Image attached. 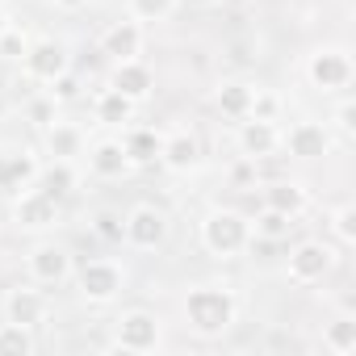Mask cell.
<instances>
[{"label": "cell", "mask_w": 356, "mask_h": 356, "mask_svg": "<svg viewBox=\"0 0 356 356\" xmlns=\"http://www.w3.org/2000/svg\"><path fill=\"white\" fill-rule=\"evenodd\" d=\"M9 30V17H5V9H0V34H5Z\"/></svg>", "instance_id": "37"}, {"label": "cell", "mask_w": 356, "mask_h": 356, "mask_svg": "<svg viewBox=\"0 0 356 356\" xmlns=\"http://www.w3.org/2000/svg\"><path fill=\"white\" fill-rule=\"evenodd\" d=\"M264 206L277 210V214H285V218H298L306 210V189H298V185H273L264 193Z\"/></svg>", "instance_id": "21"}, {"label": "cell", "mask_w": 356, "mask_h": 356, "mask_svg": "<svg viewBox=\"0 0 356 356\" xmlns=\"http://www.w3.org/2000/svg\"><path fill=\"white\" fill-rule=\"evenodd\" d=\"M151 67H143L138 59H126V63H118V72H113V88L122 92V97H130V101H143L147 92H151Z\"/></svg>", "instance_id": "14"}, {"label": "cell", "mask_w": 356, "mask_h": 356, "mask_svg": "<svg viewBox=\"0 0 356 356\" xmlns=\"http://www.w3.org/2000/svg\"><path fill=\"white\" fill-rule=\"evenodd\" d=\"M327 343H331L335 352H352V348H356V323H352V318H339V323H331V331H327Z\"/></svg>", "instance_id": "27"}, {"label": "cell", "mask_w": 356, "mask_h": 356, "mask_svg": "<svg viewBox=\"0 0 356 356\" xmlns=\"http://www.w3.org/2000/svg\"><path fill=\"white\" fill-rule=\"evenodd\" d=\"M310 80L323 88V92H335V88H348L352 80V59L343 51H318L310 59Z\"/></svg>", "instance_id": "7"}, {"label": "cell", "mask_w": 356, "mask_h": 356, "mask_svg": "<svg viewBox=\"0 0 356 356\" xmlns=\"http://www.w3.org/2000/svg\"><path fill=\"white\" fill-rule=\"evenodd\" d=\"M126 168H130V155H126L122 143H101V147L92 151V172L105 176V181H118V176H126Z\"/></svg>", "instance_id": "18"}, {"label": "cell", "mask_w": 356, "mask_h": 356, "mask_svg": "<svg viewBox=\"0 0 356 356\" xmlns=\"http://www.w3.org/2000/svg\"><path fill=\"white\" fill-rule=\"evenodd\" d=\"M80 289L88 302H109L122 289V268L113 260H84L80 264Z\"/></svg>", "instance_id": "4"}, {"label": "cell", "mask_w": 356, "mask_h": 356, "mask_svg": "<svg viewBox=\"0 0 356 356\" xmlns=\"http://www.w3.org/2000/svg\"><path fill=\"white\" fill-rule=\"evenodd\" d=\"M17 222L22 227H30V231H42V227H55L59 222V202L55 197H47L42 189H30V193H22V202H17Z\"/></svg>", "instance_id": "8"}, {"label": "cell", "mask_w": 356, "mask_h": 356, "mask_svg": "<svg viewBox=\"0 0 356 356\" xmlns=\"http://www.w3.org/2000/svg\"><path fill=\"white\" fill-rule=\"evenodd\" d=\"M38 181L34 155H5V189H30Z\"/></svg>", "instance_id": "22"}, {"label": "cell", "mask_w": 356, "mask_h": 356, "mask_svg": "<svg viewBox=\"0 0 356 356\" xmlns=\"http://www.w3.org/2000/svg\"><path fill=\"white\" fill-rule=\"evenodd\" d=\"M38 189H42L47 197L63 202V197L76 189V172H72V163H67V159H55L51 168H42V172H38Z\"/></svg>", "instance_id": "17"}, {"label": "cell", "mask_w": 356, "mask_h": 356, "mask_svg": "<svg viewBox=\"0 0 356 356\" xmlns=\"http://www.w3.org/2000/svg\"><path fill=\"white\" fill-rule=\"evenodd\" d=\"M0 55L22 59V55H26V38H22L17 30H5V34H0Z\"/></svg>", "instance_id": "32"}, {"label": "cell", "mask_w": 356, "mask_h": 356, "mask_svg": "<svg viewBox=\"0 0 356 356\" xmlns=\"http://www.w3.org/2000/svg\"><path fill=\"white\" fill-rule=\"evenodd\" d=\"M130 109H134V101H130V97H122L118 88L101 92V101H97V118H101V122H109V126L130 122Z\"/></svg>", "instance_id": "25"}, {"label": "cell", "mask_w": 356, "mask_h": 356, "mask_svg": "<svg viewBox=\"0 0 356 356\" xmlns=\"http://www.w3.org/2000/svg\"><path fill=\"white\" fill-rule=\"evenodd\" d=\"M202 243L214 252V256H235L248 248V222L231 210H218L202 222Z\"/></svg>", "instance_id": "2"}, {"label": "cell", "mask_w": 356, "mask_h": 356, "mask_svg": "<svg viewBox=\"0 0 356 356\" xmlns=\"http://www.w3.org/2000/svg\"><path fill=\"white\" fill-rule=\"evenodd\" d=\"M0 189H5V155H0Z\"/></svg>", "instance_id": "38"}, {"label": "cell", "mask_w": 356, "mask_h": 356, "mask_svg": "<svg viewBox=\"0 0 356 356\" xmlns=\"http://www.w3.org/2000/svg\"><path fill=\"white\" fill-rule=\"evenodd\" d=\"M252 92H256V88H248V84H222V88H218V109H222L227 118H248Z\"/></svg>", "instance_id": "24"}, {"label": "cell", "mask_w": 356, "mask_h": 356, "mask_svg": "<svg viewBox=\"0 0 356 356\" xmlns=\"http://www.w3.org/2000/svg\"><path fill=\"white\" fill-rule=\"evenodd\" d=\"M277 97L273 92H252V109H248V118H256V122H277Z\"/></svg>", "instance_id": "29"}, {"label": "cell", "mask_w": 356, "mask_h": 356, "mask_svg": "<svg viewBox=\"0 0 356 356\" xmlns=\"http://www.w3.org/2000/svg\"><path fill=\"white\" fill-rule=\"evenodd\" d=\"M26 72L34 76V80H55V76H63L67 72V51H63V42H55V38H42V42H34V47H26Z\"/></svg>", "instance_id": "6"}, {"label": "cell", "mask_w": 356, "mask_h": 356, "mask_svg": "<svg viewBox=\"0 0 356 356\" xmlns=\"http://www.w3.org/2000/svg\"><path fill=\"white\" fill-rule=\"evenodd\" d=\"M335 235H339L343 243H356V210H352V206H343V210L335 214Z\"/></svg>", "instance_id": "31"}, {"label": "cell", "mask_w": 356, "mask_h": 356, "mask_svg": "<svg viewBox=\"0 0 356 356\" xmlns=\"http://www.w3.org/2000/svg\"><path fill=\"white\" fill-rule=\"evenodd\" d=\"M0 113H5V97H0Z\"/></svg>", "instance_id": "39"}, {"label": "cell", "mask_w": 356, "mask_h": 356, "mask_svg": "<svg viewBox=\"0 0 356 356\" xmlns=\"http://www.w3.org/2000/svg\"><path fill=\"white\" fill-rule=\"evenodd\" d=\"M55 105H59L55 97H51V101H34V105H30V118L42 122V126H51V122H55Z\"/></svg>", "instance_id": "34"}, {"label": "cell", "mask_w": 356, "mask_h": 356, "mask_svg": "<svg viewBox=\"0 0 356 356\" xmlns=\"http://www.w3.org/2000/svg\"><path fill=\"white\" fill-rule=\"evenodd\" d=\"M277 143H281V134H277V126H273V122L243 118L239 147H243V155H248V159H264V155H273V151H277Z\"/></svg>", "instance_id": "11"}, {"label": "cell", "mask_w": 356, "mask_h": 356, "mask_svg": "<svg viewBox=\"0 0 356 356\" xmlns=\"http://www.w3.org/2000/svg\"><path fill=\"white\" fill-rule=\"evenodd\" d=\"M285 143H289V155H298V159H318V155H327L331 134H327L318 122H298Z\"/></svg>", "instance_id": "12"}, {"label": "cell", "mask_w": 356, "mask_h": 356, "mask_svg": "<svg viewBox=\"0 0 356 356\" xmlns=\"http://www.w3.org/2000/svg\"><path fill=\"white\" fill-rule=\"evenodd\" d=\"M122 239H130L134 248H159L168 239V214L155 210V206L130 210V218L122 222Z\"/></svg>", "instance_id": "3"}, {"label": "cell", "mask_w": 356, "mask_h": 356, "mask_svg": "<svg viewBox=\"0 0 356 356\" xmlns=\"http://www.w3.org/2000/svg\"><path fill=\"white\" fill-rule=\"evenodd\" d=\"M289 227H293V218H285V214H277V210H268V206H264V214L256 218V235L268 239V243L289 239Z\"/></svg>", "instance_id": "26"}, {"label": "cell", "mask_w": 356, "mask_h": 356, "mask_svg": "<svg viewBox=\"0 0 356 356\" xmlns=\"http://www.w3.org/2000/svg\"><path fill=\"white\" fill-rule=\"evenodd\" d=\"M126 155H130V163H151V159H159V151H163V134H155V130H130L126 134Z\"/></svg>", "instance_id": "19"}, {"label": "cell", "mask_w": 356, "mask_h": 356, "mask_svg": "<svg viewBox=\"0 0 356 356\" xmlns=\"http://www.w3.org/2000/svg\"><path fill=\"white\" fill-rule=\"evenodd\" d=\"M331 268V248L327 243H302L293 256H289V277L310 285V281H323V273Z\"/></svg>", "instance_id": "9"}, {"label": "cell", "mask_w": 356, "mask_h": 356, "mask_svg": "<svg viewBox=\"0 0 356 356\" xmlns=\"http://www.w3.org/2000/svg\"><path fill=\"white\" fill-rule=\"evenodd\" d=\"M59 5H63V9H80V5H84V0H59Z\"/></svg>", "instance_id": "36"}, {"label": "cell", "mask_w": 356, "mask_h": 356, "mask_svg": "<svg viewBox=\"0 0 356 356\" xmlns=\"http://www.w3.org/2000/svg\"><path fill=\"white\" fill-rule=\"evenodd\" d=\"M34 352V335L22 323H0V356H30Z\"/></svg>", "instance_id": "23"}, {"label": "cell", "mask_w": 356, "mask_h": 356, "mask_svg": "<svg viewBox=\"0 0 356 356\" xmlns=\"http://www.w3.org/2000/svg\"><path fill=\"white\" fill-rule=\"evenodd\" d=\"M352 118H356V109H352V105H343V109H339V126H343L348 134H352V126H356Z\"/></svg>", "instance_id": "35"}, {"label": "cell", "mask_w": 356, "mask_h": 356, "mask_svg": "<svg viewBox=\"0 0 356 356\" xmlns=\"http://www.w3.org/2000/svg\"><path fill=\"white\" fill-rule=\"evenodd\" d=\"M5 314L9 323H22V327H38L47 318V298L38 289H13L5 298Z\"/></svg>", "instance_id": "13"}, {"label": "cell", "mask_w": 356, "mask_h": 356, "mask_svg": "<svg viewBox=\"0 0 356 356\" xmlns=\"http://www.w3.org/2000/svg\"><path fill=\"white\" fill-rule=\"evenodd\" d=\"M51 97H55V101H76V97H80V80L67 76V72L55 76V80H51Z\"/></svg>", "instance_id": "30"}, {"label": "cell", "mask_w": 356, "mask_h": 356, "mask_svg": "<svg viewBox=\"0 0 356 356\" xmlns=\"http://www.w3.org/2000/svg\"><path fill=\"white\" fill-rule=\"evenodd\" d=\"M185 314H189V327H193V331L218 335V331H227V327L235 323V293H231V289H218V285L189 289Z\"/></svg>", "instance_id": "1"}, {"label": "cell", "mask_w": 356, "mask_h": 356, "mask_svg": "<svg viewBox=\"0 0 356 356\" xmlns=\"http://www.w3.org/2000/svg\"><path fill=\"white\" fill-rule=\"evenodd\" d=\"M80 143H84L80 126H72V122H51V126H47V147H51V155L72 159V155L80 151Z\"/></svg>", "instance_id": "20"}, {"label": "cell", "mask_w": 356, "mask_h": 356, "mask_svg": "<svg viewBox=\"0 0 356 356\" xmlns=\"http://www.w3.org/2000/svg\"><path fill=\"white\" fill-rule=\"evenodd\" d=\"M130 9H134V17H143V22H163V17L176 9V0H130Z\"/></svg>", "instance_id": "28"}, {"label": "cell", "mask_w": 356, "mask_h": 356, "mask_svg": "<svg viewBox=\"0 0 356 356\" xmlns=\"http://www.w3.org/2000/svg\"><path fill=\"white\" fill-rule=\"evenodd\" d=\"M97 235L122 239V218H118V214H97Z\"/></svg>", "instance_id": "33"}, {"label": "cell", "mask_w": 356, "mask_h": 356, "mask_svg": "<svg viewBox=\"0 0 356 356\" xmlns=\"http://www.w3.org/2000/svg\"><path fill=\"white\" fill-rule=\"evenodd\" d=\"M30 273H34V281H42V285H59V281L72 273V256H67L63 248H55V243H42V248H34V256H30Z\"/></svg>", "instance_id": "10"}, {"label": "cell", "mask_w": 356, "mask_h": 356, "mask_svg": "<svg viewBox=\"0 0 356 356\" xmlns=\"http://www.w3.org/2000/svg\"><path fill=\"white\" fill-rule=\"evenodd\" d=\"M159 159L168 163V168H176V172H189L193 163H197V138L193 134H172V138H163V151H159Z\"/></svg>", "instance_id": "16"}, {"label": "cell", "mask_w": 356, "mask_h": 356, "mask_svg": "<svg viewBox=\"0 0 356 356\" xmlns=\"http://www.w3.org/2000/svg\"><path fill=\"white\" fill-rule=\"evenodd\" d=\"M159 343V318L147 310H130L118 318V348L126 352H151Z\"/></svg>", "instance_id": "5"}, {"label": "cell", "mask_w": 356, "mask_h": 356, "mask_svg": "<svg viewBox=\"0 0 356 356\" xmlns=\"http://www.w3.org/2000/svg\"><path fill=\"white\" fill-rule=\"evenodd\" d=\"M105 55H113L118 63H126V59H134L138 55V47H143V30L134 26V22H118L109 34H105Z\"/></svg>", "instance_id": "15"}]
</instances>
